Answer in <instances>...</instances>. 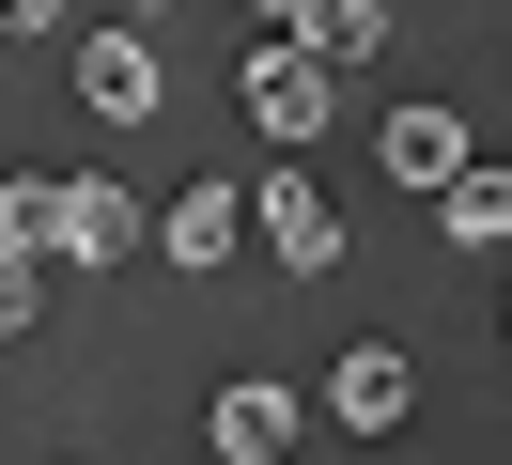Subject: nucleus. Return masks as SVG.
<instances>
[{"label": "nucleus", "mask_w": 512, "mask_h": 465, "mask_svg": "<svg viewBox=\"0 0 512 465\" xmlns=\"http://www.w3.org/2000/svg\"><path fill=\"white\" fill-rule=\"evenodd\" d=\"M0 264H63V186H0Z\"/></svg>", "instance_id": "9"}, {"label": "nucleus", "mask_w": 512, "mask_h": 465, "mask_svg": "<svg viewBox=\"0 0 512 465\" xmlns=\"http://www.w3.org/2000/svg\"><path fill=\"white\" fill-rule=\"evenodd\" d=\"M0 16H16V31H47V16H63V0H0Z\"/></svg>", "instance_id": "12"}, {"label": "nucleus", "mask_w": 512, "mask_h": 465, "mask_svg": "<svg viewBox=\"0 0 512 465\" xmlns=\"http://www.w3.org/2000/svg\"><path fill=\"white\" fill-rule=\"evenodd\" d=\"M249 16H264V31H295V16H311V0H249Z\"/></svg>", "instance_id": "13"}, {"label": "nucleus", "mask_w": 512, "mask_h": 465, "mask_svg": "<svg viewBox=\"0 0 512 465\" xmlns=\"http://www.w3.org/2000/svg\"><path fill=\"white\" fill-rule=\"evenodd\" d=\"M435 217H450V248H512V171H481V155H466V171L435 186Z\"/></svg>", "instance_id": "8"}, {"label": "nucleus", "mask_w": 512, "mask_h": 465, "mask_svg": "<svg viewBox=\"0 0 512 465\" xmlns=\"http://www.w3.org/2000/svg\"><path fill=\"white\" fill-rule=\"evenodd\" d=\"M78 109H94V124H140V109H156V16H125V31L78 47Z\"/></svg>", "instance_id": "3"}, {"label": "nucleus", "mask_w": 512, "mask_h": 465, "mask_svg": "<svg viewBox=\"0 0 512 465\" xmlns=\"http://www.w3.org/2000/svg\"><path fill=\"white\" fill-rule=\"evenodd\" d=\"M249 233H264V248H280V264H295V279H326V264H342V217H326V186H311V171H295V155H280V171H264V186H249Z\"/></svg>", "instance_id": "2"}, {"label": "nucleus", "mask_w": 512, "mask_h": 465, "mask_svg": "<svg viewBox=\"0 0 512 465\" xmlns=\"http://www.w3.org/2000/svg\"><path fill=\"white\" fill-rule=\"evenodd\" d=\"M202 450H218V465H280V450H295V388L233 372V388H218V419H202Z\"/></svg>", "instance_id": "5"}, {"label": "nucleus", "mask_w": 512, "mask_h": 465, "mask_svg": "<svg viewBox=\"0 0 512 465\" xmlns=\"http://www.w3.org/2000/svg\"><path fill=\"white\" fill-rule=\"evenodd\" d=\"M233 233H249L233 186H187V202H171V264H233Z\"/></svg>", "instance_id": "10"}, {"label": "nucleus", "mask_w": 512, "mask_h": 465, "mask_svg": "<svg viewBox=\"0 0 512 465\" xmlns=\"http://www.w3.org/2000/svg\"><path fill=\"white\" fill-rule=\"evenodd\" d=\"M125 248H140V202H125L109 171H78V186H63V264H125Z\"/></svg>", "instance_id": "7"}, {"label": "nucleus", "mask_w": 512, "mask_h": 465, "mask_svg": "<svg viewBox=\"0 0 512 465\" xmlns=\"http://www.w3.org/2000/svg\"><path fill=\"white\" fill-rule=\"evenodd\" d=\"M326 78H342V62H326L311 31H264V47L233 62V109H249V124H264L280 155H311V140H326V109H342Z\"/></svg>", "instance_id": "1"}, {"label": "nucleus", "mask_w": 512, "mask_h": 465, "mask_svg": "<svg viewBox=\"0 0 512 465\" xmlns=\"http://www.w3.org/2000/svg\"><path fill=\"white\" fill-rule=\"evenodd\" d=\"M373 155H388V186H419V202H435V186L466 171V109H435V93H419V109H388Z\"/></svg>", "instance_id": "6"}, {"label": "nucleus", "mask_w": 512, "mask_h": 465, "mask_svg": "<svg viewBox=\"0 0 512 465\" xmlns=\"http://www.w3.org/2000/svg\"><path fill=\"white\" fill-rule=\"evenodd\" d=\"M125 16H171V0H125Z\"/></svg>", "instance_id": "14"}, {"label": "nucleus", "mask_w": 512, "mask_h": 465, "mask_svg": "<svg viewBox=\"0 0 512 465\" xmlns=\"http://www.w3.org/2000/svg\"><path fill=\"white\" fill-rule=\"evenodd\" d=\"M326 419H342V434H404L419 419V372L388 357V341H357V357L326 372Z\"/></svg>", "instance_id": "4"}, {"label": "nucleus", "mask_w": 512, "mask_h": 465, "mask_svg": "<svg viewBox=\"0 0 512 465\" xmlns=\"http://www.w3.org/2000/svg\"><path fill=\"white\" fill-rule=\"evenodd\" d=\"M497 326H512V279H497Z\"/></svg>", "instance_id": "15"}, {"label": "nucleus", "mask_w": 512, "mask_h": 465, "mask_svg": "<svg viewBox=\"0 0 512 465\" xmlns=\"http://www.w3.org/2000/svg\"><path fill=\"white\" fill-rule=\"evenodd\" d=\"M295 31H311L326 62H373V47H388V0H311V16H295Z\"/></svg>", "instance_id": "11"}]
</instances>
